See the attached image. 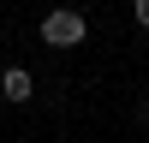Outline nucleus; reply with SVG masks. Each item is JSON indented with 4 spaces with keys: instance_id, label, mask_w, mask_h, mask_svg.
<instances>
[{
    "instance_id": "4",
    "label": "nucleus",
    "mask_w": 149,
    "mask_h": 143,
    "mask_svg": "<svg viewBox=\"0 0 149 143\" xmlns=\"http://www.w3.org/2000/svg\"><path fill=\"white\" fill-rule=\"evenodd\" d=\"M143 131H149V107H143Z\"/></svg>"
},
{
    "instance_id": "3",
    "label": "nucleus",
    "mask_w": 149,
    "mask_h": 143,
    "mask_svg": "<svg viewBox=\"0 0 149 143\" xmlns=\"http://www.w3.org/2000/svg\"><path fill=\"white\" fill-rule=\"evenodd\" d=\"M131 18H137L143 30H149V0H137V6H131Z\"/></svg>"
},
{
    "instance_id": "2",
    "label": "nucleus",
    "mask_w": 149,
    "mask_h": 143,
    "mask_svg": "<svg viewBox=\"0 0 149 143\" xmlns=\"http://www.w3.org/2000/svg\"><path fill=\"white\" fill-rule=\"evenodd\" d=\"M0 95H6V101H30V95H36V78L24 66H6V72H0Z\"/></svg>"
},
{
    "instance_id": "1",
    "label": "nucleus",
    "mask_w": 149,
    "mask_h": 143,
    "mask_svg": "<svg viewBox=\"0 0 149 143\" xmlns=\"http://www.w3.org/2000/svg\"><path fill=\"white\" fill-rule=\"evenodd\" d=\"M84 36H90V24H84V12H72V6H60V12L42 18V42L48 48H84Z\"/></svg>"
}]
</instances>
